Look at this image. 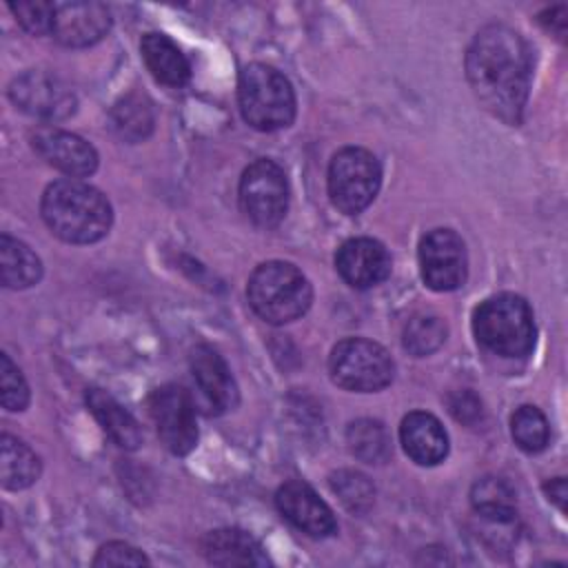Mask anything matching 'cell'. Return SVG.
Masks as SVG:
<instances>
[{
    "label": "cell",
    "instance_id": "1",
    "mask_svg": "<svg viewBox=\"0 0 568 568\" xmlns=\"http://www.w3.org/2000/svg\"><path fill=\"white\" fill-rule=\"evenodd\" d=\"M466 78L477 102L506 124H519L532 78L524 36L506 24L481 27L466 51Z\"/></svg>",
    "mask_w": 568,
    "mask_h": 568
},
{
    "label": "cell",
    "instance_id": "2",
    "mask_svg": "<svg viewBox=\"0 0 568 568\" xmlns=\"http://www.w3.org/2000/svg\"><path fill=\"white\" fill-rule=\"evenodd\" d=\"M40 213L49 231L69 244H93L113 222L109 200L95 186L73 178L55 180L44 189Z\"/></svg>",
    "mask_w": 568,
    "mask_h": 568
},
{
    "label": "cell",
    "instance_id": "3",
    "mask_svg": "<svg viewBox=\"0 0 568 568\" xmlns=\"http://www.w3.org/2000/svg\"><path fill=\"white\" fill-rule=\"evenodd\" d=\"M473 333L499 357H524L535 346V317L524 297L497 293L475 308Z\"/></svg>",
    "mask_w": 568,
    "mask_h": 568
},
{
    "label": "cell",
    "instance_id": "4",
    "mask_svg": "<svg viewBox=\"0 0 568 568\" xmlns=\"http://www.w3.org/2000/svg\"><path fill=\"white\" fill-rule=\"evenodd\" d=\"M246 295L251 308L268 324L293 322L313 302V288L306 275L295 264L282 260L260 264L248 277Z\"/></svg>",
    "mask_w": 568,
    "mask_h": 568
},
{
    "label": "cell",
    "instance_id": "5",
    "mask_svg": "<svg viewBox=\"0 0 568 568\" xmlns=\"http://www.w3.org/2000/svg\"><path fill=\"white\" fill-rule=\"evenodd\" d=\"M237 102L242 118L257 131L286 129L295 118L291 82L273 67L253 62L240 71Z\"/></svg>",
    "mask_w": 568,
    "mask_h": 568
},
{
    "label": "cell",
    "instance_id": "6",
    "mask_svg": "<svg viewBox=\"0 0 568 568\" xmlns=\"http://www.w3.org/2000/svg\"><path fill=\"white\" fill-rule=\"evenodd\" d=\"M331 379L355 393H375L390 384L395 364L384 346L364 337L337 342L328 355Z\"/></svg>",
    "mask_w": 568,
    "mask_h": 568
},
{
    "label": "cell",
    "instance_id": "7",
    "mask_svg": "<svg viewBox=\"0 0 568 568\" xmlns=\"http://www.w3.org/2000/svg\"><path fill=\"white\" fill-rule=\"evenodd\" d=\"M379 184L382 166L371 151L346 146L333 155L328 164V195L342 213H362L375 200Z\"/></svg>",
    "mask_w": 568,
    "mask_h": 568
},
{
    "label": "cell",
    "instance_id": "8",
    "mask_svg": "<svg viewBox=\"0 0 568 568\" xmlns=\"http://www.w3.org/2000/svg\"><path fill=\"white\" fill-rule=\"evenodd\" d=\"M242 213L262 229L277 226L288 211V182L280 164L260 158L240 178Z\"/></svg>",
    "mask_w": 568,
    "mask_h": 568
},
{
    "label": "cell",
    "instance_id": "9",
    "mask_svg": "<svg viewBox=\"0 0 568 568\" xmlns=\"http://www.w3.org/2000/svg\"><path fill=\"white\" fill-rule=\"evenodd\" d=\"M149 415L155 424L160 442L173 455H186L197 444V422L191 395L178 384H164L151 390Z\"/></svg>",
    "mask_w": 568,
    "mask_h": 568
},
{
    "label": "cell",
    "instance_id": "10",
    "mask_svg": "<svg viewBox=\"0 0 568 568\" xmlns=\"http://www.w3.org/2000/svg\"><path fill=\"white\" fill-rule=\"evenodd\" d=\"M419 273L433 291H455L468 275L464 240L453 229H433L419 242Z\"/></svg>",
    "mask_w": 568,
    "mask_h": 568
},
{
    "label": "cell",
    "instance_id": "11",
    "mask_svg": "<svg viewBox=\"0 0 568 568\" xmlns=\"http://www.w3.org/2000/svg\"><path fill=\"white\" fill-rule=\"evenodd\" d=\"M11 102L31 118L55 122L75 111V93L71 87L47 71H24L9 84Z\"/></svg>",
    "mask_w": 568,
    "mask_h": 568
},
{
    "label": "cell",
    "instance_id": "12",
    "mask_svg": "<svg viewBox=\"0 0 568 568\" xmlns=\"http://www.w3.org/2000/svg\"><path fill=\"white\" fill-rule=\"evenodd\" d=\"M33 151L69 178H87L98 169L95 149L80 135L58 126H40L31 133Z\"/></svg>",
    "mask_w": 568,
    "mask_h": 568
},
{
    "label": "cell",
    "instance_id": "13",
    "mask_svg": "<svg viewBox=\"0 0 568 568\" xmlns=\"http://www.w3.org/2000/svg\"><path fill=\"white\" fill-rule=\"evenodd\" d=\"M111 29V11L102 2L71 0L55 2L51 36L64 47H89L102 40Z\"/></svg>",
    "mask_w": 568,
    "mask_h": 568
},
{
    "label": "cell",
    "instance_id": "14",
    "mask_svg": "<svg viewBox=\"0 0 568 568\" xmlns=\"http://www.w3.org/2000/svg\"><path fill=\"white\" fill-rule=\"evenodd\" d=\"M339 277L353 288H371L390 275V255L373 237H351L335 253Z\"/></svg>",
    "mask_w": 568,
    "mask_h": 568
},
{
    "label": "cell",
    "instance_id": "15",
    "mask_svg": "<svg viewBox=\"0 0 568 568\" xmlns=\"http://www.w3.org/2000/svg\"><path fill=\"white\" fill-rule=\"evenodd\" d=\"M275 501L280 513L311 537H328L337 530L333 510L306 481L291 479L282 484Z\"/></svg>",
    "mask_w": 568,
    "mask_h": 568
},
{
    "label": "cell",
    "instance_id": "16",
    "mask_svg": "<svg viewBox=\"0 0 568 568\" xmlns=\"http://www.w3.org/2000/svg\"><path fill=\"white\" fill-rule=\"evenodd\" d=\"M195 386L211 413H226L237 406L240 393L224 357L209 344H197L191 353Z\"/></svg>",
    "mask_w": 568,
    "mask_h": 568
},
{
    "label": "cell",
    "instance_id": "17",
    "mask_svg": "<svg viewBox=\"0 0 568 568\" xmlns=\"http://www.w3.org/2000/svg\"><path fill=\"white\" fill-rule=\"evenodd\" d=\"M404 453L419 466H435L448 455V435L442 422L424 410L408 413L399 424Z\"/></svg>",
    "mask_w": 568,
    "mask_h": 568
},
{
    "label": "cell",
    "instance_id": "18",
    "mask_svg": "<svg viewBox=\"0 0 568 568\" xmlns=\"http://www.w3.org/2000/svg\"><path fill=\"white\" fill-rule=\"evenodd\" d=\"M202 552L215 566H266L260 541L240 528H217L202 537Z\"/></svg>",
    "mask_w": 568,
    "mask_h": 568
},
{
    "label": "cell",
    "instance_id": "19",
    "mask_svg": "<svg viewBox=\"0 0 568 568\" xmlns=\"http://www.w3.org/2000/svg\"><path fill=\"white\" fill-rule=\"evenodd\" d=\"M84 399L95 422L113 439V444L126 450H135L142 444V430L135 417L129 410H124V406L118 404L115 397H111L102 388H89Z\"/></svg>",
    "mask_w": 568,
    "mask_h": 568
},
{
    "label": "cell",
    "instance_id": "20",
    "mask_svg": "<svg viewBox=\"0 0 568 568\" xmlns=\"http://www.w3.org/2000/svg\"><path fill=\"white\" fill-rule=\"evenodd\" d=\"M142 60L151 75L166 87H182L191 78V67L180 47L164 33H146L140 42Z\"/></svg>",
    "mask_w": 568,
    "mask_h": 568
},
{
    "label": "cell",
    "instance_id": "21",
    "mask_svg": "<svg viewBox=\"0 0 568 568\" xmlns=\"http://www.w3.org/2000/svg\"><path fill=\"white\" fill-rule=\"evenodd\" d=\"M40 457L18 437H0V479L9 490L29 488L40 477Z\"/></svg>",
    "mask_w": 568,
    "mask_h": 568
},
{
    "label": "cell",
    "instance_id": "22",
    "mask_svg": "<svg viewBox=\"0 0 568 568\" xmlns=\"http://www.w3.org/2000/svg\"><path fill=\"white\" fill-rule=\"evenodd\" d=\"M475 513L490 524H510L517 515V497L513 486L501 477H481L470 490Z\"/></svg>",
    "mask_w": 568,
    "mask_h": 568
},
{
    "label": "cell",
    "instance_id": "23",
    "mask_svg": "<svg viewBox=\"0 0 568 568\" xmlns=\"http://www.w3.org/2000/svg\"><path fill=\"white\" fill-rule=\"evenodd\" d=\"M0 277L7 288H29L42 277V262L24 242L11 235H2Z\"/></svg>",
    "mask_w": 568,
    "mask_h": 568
},
{
    "label": "cell",
    "instance_id": "24",
    "mask_svg": "<svg viewBox=\"0 0 568 568\" xmlns=\"http://www.w3.org/2000/svg\"><path fill=\"white\" fill-rule=\"evenodd\" d=\"M346 442L351 453L366 464H382L390 457L388 433L377 419H357L348 424Z\"/></svg>",
    "mask_w": 568,
    "mask_h": 568
},
{
    "label": "cell",
    "instance_id": "25",
    "mask_svg": "<svg viewBox=\"0 0 568 568\" xmlns=\"http://www.w3.org/2000/svg\"><path fill=\"white\" fill-rule=\"evenodd\" d=\"M111 120L115 131L129 140V142H140L153 131V109L151 102L138 93L124 95L111 111Z\"/></svg>",
    "mask_w": 568,
    "mask_h": 568
},
{
    "label": "cell",
    "instance_id": "26",
    "mask_svg": "<svg viewBox=\"0 0 568 568\" xmlns=\"http://www.w3.org/2000/svg\"><path fill=\"white\" fill-rule=\"evenodd\" d=\"M446 339V324L442 317L430 313L413 315L402 333L404 348L415 357H426L435 353Z\"/></svg>",
    "mask_w": 568,
    "mask_h": 568
},
{
    "label": "cell",
    "instance_id": "27",
    "mask_svg": "<svg viewBox=\"0 0 568 568\" xmlns=\"http://www.w3.org/2000/svg\"><path fill=\"white\" fill-rule=\"evenodd\" d=\"M510 433L515 444L526 453H539L546 448L550 437V426L546 415L530 404L519 406L510 417Z\"/></svg>",
    "mask_w": 568,
    "mask_h": 568
},
{
    "label": "cell",
    "instance_id": "28",
    "mask_svg": "<svg viewBox=\"0 0 568 568\" xmlns=\"http://www.w3.org/2000/svg\"><path fill=\"white\" fill-rule=\"evenodd\" d=\"M331 490L339 497V501L355 515L366 513L373 506L375 488L371 479L357 470H337L331 475Z\"/></svg>",
    "mask_w": 568,
    "mask_h": 568
},
{
    "label": "cell",
    "instance_id": "29",
    "mask_svg": "<svg viewBox=\"0 0 568 568\" xmlns=\"http://www.w3.org/2000/svg\"><path fill=\"white\" fill-rule=\"evenodd\" d=\"M9 9L13 11L16 20L24 31L31 36H44L51 33L53 27V11L55 2H44V0H18L11 2Z\"/></svg>",
    "mask_w": 568,
    "mask_h": 568
},
{
    "label": "cell",
    "instance_id": "30",
    "mask_svg": "<svg viewBox=\"0 0 568 568\" xmlns=\"http://www.w3.org/2000/svg\"><path fill=\"white\" fill-rule=\"evenodd\" d=\"M0 388H2V406L7 410L18 413L27 408L29 386L20 368L9 359V355H0Z\"/></svg>",
    "mask_w": 568,
    "mask_h": 568
},
{
    "label": "cell",
    "instance_id": "31",
    "mask_svg": "<svg viewBox=\"0 0 568 568\" xmlns=\"http://www.w3.org/2000/svg\"><path fill=\"white\" fill-rule=\"evenodd\" d=\"M144 564H149L146 555L124 541L104 544L93 559V566H144Z\"/></svg>",
    "mask_w": 568,
    "mask_h": 568
},
{
    "label": "cell",
    "instance_id": "32",
    "mask_svg": "<svg viewBox=\"0 0 568 568\" xmlns=\"http://www.w3.org/2000/svg\"><path fill=\"white\" fill-rule=\"evenodd\" d=\"M448 408L455 419L464 424H475L481 417V402L473 390H457L448 397Z\"/></svg>",
    "mask_w": 568,
    "mask_h": 568
},
{
    "label": "cell",
    "instance_id": "33",
    "mask_svg": "<svg viewBox=\"0 0 568 568\" xmlns=\"http://www.w3.org/2000/svg\"><path fill=\"white\" fill-rule=\"evenodd\" d=\"M539 22L552 31L557 38H564L566 36V24H568V9L566 4H557V7H550L546 11L539 13Z\"/></svg>",
    "mask_w": 568,
    "mask_h": 568
},
{
    "label": "cell",
    "instance_id": "34",
    "mask_svg": "<svg viewBox=\"0 0 568 568\" xmlns=\"http://www.w3.org/2000/svg\"><path fill=\"white\" fill-rule=\"evenodd\" d=\"M544 493L548 495V499L559 508V510H566V479L564 477H555L550 481L544 484Z\"/></svg>",
    "mask_w": 568,
    "mask_h": 568
}]
</instances>
